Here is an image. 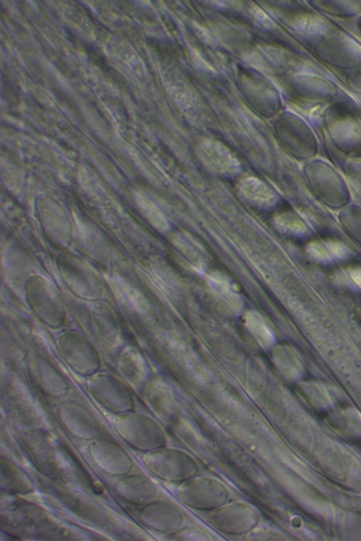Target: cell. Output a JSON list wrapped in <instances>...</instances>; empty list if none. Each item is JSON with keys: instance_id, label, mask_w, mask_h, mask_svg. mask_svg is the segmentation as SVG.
Instances as JSON below:
<instances>
[{"instance_id": "277c9868", "label": "cell", "mask_w": 361, "mask_h": 541, "mask_svg": "<svg viewBox=\"0 0 361 541\" xmlns=\"http://www.w3.org/2000/svg\"><path fill=\"white\" fill-rule=\"evenodd\" d=\"M310 253L315 259L320 261H329L333 258H342L346 254L345 247L335 242H315L310 247Z\"/></svg>"}, {"instance_id": "52a82bcc", "label": "cell", "mask_w": 361, "mask_h": 541, "mask_svg": "<svg viewBox=\"0 0 361 541\" xmlns=\"http://www.w3.org/2000/svg\"><path fill=\"white\" fill-rule=\"evenodd\" d=\"M357 27H358V29L360 30V32L361 34V14L359 16L358 20H357Z\"/></svg>"}, {"instance_id": "3957f363", "label": "cell", "mask_w": 361, "mask_h": 541, "mask_svg": "<svg viewBox=\"0 0 361 541\" xmlns=\"http://www.w3.org/2000/svg\"><path fill=\"white\" fill-rule=\"evenodd\" d=\"M241 185L242 192L252 201L259 204H269L273 200L271 191L256 179H246Z\"/></svg>"}, {"instance_id": "5b68a950", "label": "cell", "mask_w": 361, "mask_h": 541, "mask_svg": "<svg viewBox=\"0 0 361 541\" xmlns=\"http://www.w3.org/2000/svg\"><path fill=\"white\" fill-rule=\"evenodd\" d=\"M346 82L353 91L361 95V66L348 73Z\"/></svg>"}, {"instance_id": "7a4b0ae2", "label": "cell", "mask_w": 361, "mask_h": 541, "mask_svg": "<svg viewBox=\"0 0 361 541\" xmlns=\"http://www.w3.org/2000/svg\"><path fill=\"white\" fill-rule=\"evenodd\" d=\"M313 8L326 14L348 18L361 14V1H314Z\"/></svg>"}, {"instance_id": "8992f818", "label": "cell", "mask_w": 361, "mask_h": 541, "mask_svg": "<svg viewBox=\"0 0 361 541\" xmlns=\"http://www.w3.org/2000/svg\"><path fill=\"white\" fill-rule=\"evenodd\" d=\"M349 274L353 282L361 288V268L351 269Z\"/></svg>"}, {"instance_id": "6da1fadb", "label": "cell", "mask_w": 361, "mask_h": 541, "mask_svg": "<svg viewBox=\"0 0 361 541\" xmlns=\"http://www.w3.org/2000/svg\"><path fill=\"white\" fill-rule=\"evenodd\" d=\"M315 56L334 68L353 70L361 66V46L348 36L334 33L324 35L313 46Z\"/></svg>"}]
</instances>
